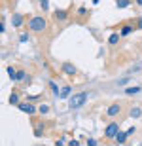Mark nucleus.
Returning a JSON list of instances; mask_svg holds the SVG:
<instances>
[{"mask_svg":"<svg viewBox=\"0 0 142 146\" xmlns=\"http://www.w3.org/2000/svg\"><path fill=\"white\" fill-rule=\"evenodd\" d=\"M49 87H51V91H53L55 95H59V93H61V87L57 86V84H55L53 80H49Z\"/></svg>","mask_w":142,"mask_h":146,"instance_id":"dca6fc26","label":"nucleus"},{"mask_svg":"<svg viewBox=\"0 0 142 146\" xmlns=\"http://www.w3.org/2000/svg\"><path fill=\"white\" fill-rule=\"evenodd\" d=\"M127 82H129V80H127V78H123V80H120V82H118V84H120V86H125Z\"/></svg>","mask_w":142,"mask_h":146,"instance_id":"393cba45","label":"nucleus"},{"mask_svg":"<svg viewBox=\"0 0 142 146\" xmlns=\"http://www.w3.org/2000/svg\"><path fill=\"white\" fill-rule=\"evenodd\" d=\"M125 93H127V95H135V93H140V87H127Z\"/></svg>","mask_w":142,"mask_h":146,"instance_id":"a211bd4d","label":"nucleus"},{"mask_svg":"<svg viewBox=\"0 0 142 146\" xmlns=\"http://www.w3.org/2000/svg\"><path fill=\"white\" fill-rule=\"evenodd\" d=\"M135 2H137V4H138V6H142V0H135Z\"/></svg>","mask_w":142,"mask_h":146,"instance_id":"bb28decb","label":"nucleus"},{"mask_svg":"<svg viewBox=\"0 0 142 146\" xmlns=\"http://www.w3.org/2000/svg\"><path fill=\"white\" fill-rule=\"evenodd\" d=\"M19 42H21V44L28 42V34H27V33H25V34H21V36H19Z\"/></svg>","mask_w":142,"mask_h":146,"instance_id":"4be33fe9","label":"nucleus"},{"mask_svg":"<svg viewBox=\"0 0 142 146\" xmlns=\"http://www.w3.org/2000/svg\"><path fill=\"white\" fill-rule=\"evenodd\" d=\"M25 78H27V80H28V76L25 74V72H23V70H19V72H17V82H25Z\"/></svg>","mask_w":142,"mask_h":146,"instance_id":"6ab92c4d","label":"nucleus"},{"mask_svg":"<svg viewBox=\"0 0 142 146\" xmlns=\"http://www.w3.org/2000/svg\"><path fill=\"white\" fill-rule=\"evenodd\" d=\"M8 76L11 78V82H17V72L13 66H8Z\"/></svg>","mask_w":142,"mask_h":146,"instance_id":"4468645a","label":"nucleus"},{"mask_svg":"<svg viewBox=\"0 0 142 146\" xmlns=\"http://www.w3.org/2000/svg\"><path fill=\"white\" fill-rule=\"evenodd\" d=\"M120 36H121V34H110V38H108V44H110V46H116V44L120 42Z\"/></svg>","mask_w":142,"mask_h":146,"instance_id":"ddd939ff","label":"nucleus"},{"mask_svg":"<svg viewBox=\"0 0 142 146\" xmlns=\"http://www.w3.org/2000/svg\"><path fill=\"white\" fill-rule=\"evenodd\" d=\"M19 103H21V101H19V93H17V91H13V93L10 95V104H15V106H17Z\"/></svg>","mask_w":142,"mask_h":146,"instance_id":"9b49d317","label":"nucleus"},{"mask_svg":"<svg viewBox=\"0 0 142 146\" xmlns=\"http://www.w3.org/2000/svg\"><path fill=\"white\" fill-rule=\"evenodd\" d=\"M28 29L34 31V33H44L46 29H48V21H46V17H40V15H34L28 19Z\"/></svg>","mask_w":142,"mask_h":146,"instance_id":"f03ea898","label":"nucleus"},{"mask_svg":"<svg viewBox=\"0 0 142 146\" xmlns=\"http://www.w3.org/2000/svg\"><path fill=\"white\" fill-rule=\"evenodd\" d=\"M137 29H142V17H138V19H137Z\"/></svg>","mask_w":142,"mask_h":146,"instance_id":"b1692460","label":"nucleus"},{"mask_svg":"<svg viewBox=\"0 0 142 146\" xmlns=\"http://www.w3.org/2000/svg\"><path fill=\"white\" fill-rule=\"evenodd\" d=\"M70 93H72V87L65 86L63 89H61V93H59V99H68V97H70Z\"/></svg>","mask_w":142,"mask_h":146,"instance_id":"6e6552de","label":"nucleus"},{"mask_svg":"<svg viewBox=\"0 0 142 146\" xmlns=\"http://www.w3.org/2000/svg\"><path fill=\"white\" fill-rule=\"evenodd\" d=\"M129 116H131V118H140V116H142V110L138 108V106H135V108H131Z\"/></svg>","mask_w":142,"mask_h":146,"instance_id":"f8f14e48","label":"nucleus"},{"mask_svg":"<svg viewBox=\"0 0 142 146\" xmlns=\"http://www.w3.org/2000/svg\"><path fill=\"white\" fill-rule=\"evenodd\" d=\"M125 141H127V133L120 131V133L116 135V142H118V144H125Z\"/></svg>","mask_w":142,"mask_h":146,"instance_id":"9d476101","label":"nucleus"},{"mask_svg":"<svg viewBox=\"0 0 142 146\" xmlns=\"http://www.w3.org/2000/svg\"><path fill=\"white\" fill-rule=\"evenodd\" d=\"M17 108L21 110V112L28 114V116H32L34 112H38V108H34L32 104H30V101H28V103H19V104H17Z\"/></svg>","mask_w":142,"mask_h":146,"instance_id":"20e7f679","label":"nucleus"},{"mask_svg":"<svg viewBox=\"0 0 142 146\" xmlns=\"http://www.w3.org/2000/svg\"><path fill=\"white\" fill-rule=\"evenodd\" d=\"M129 4H131V0H118V2H116V6H118L120 10H123V8H127Z\"/></svg>","mask_w":142,"mask_h":146,"instance_id":"f3484780","label":"nucleus"},{"mask_svg":"<svg viewBox=\"0 0 142 146\" xmlns=\"http://www.w3.org/2000/svg\"><path fill=\"white\" fill-rule=\"evenodd\" d=\"M23 19H25V17H23L21 13H15V15H13V21H11V25H13V27H21V25H23Z\"/></svg>","mask_w":142,"mask_h":146,"instance_id":"1a4fd4ad","label":"nucleus"},{"mask_svg":"<svg viewBox=\"0 0 142 146\" xmlns=\"http://www.w3.org/2000/svg\"><path fill=\"white\" fill-rule=\"evenodd\" d=\"M63 72L68 76H74L76 74V66L72 65V63H63Z\"/></svg>","mask_w":142,"mask_h":146,"instance_id":"0eeeda50","label":"nucleus"},{"mask_svg":"<svg viewBox=\"0 0 142 146\" xmlns=\"http://www.w3.org/2000/svg\"><path fill=\"white\" fill-rule=\"evenodd\" d=\"M120 133V125L116 123V121H112V123L106 125V131H104V135L108 137V139H116V135Z\"/></svg>","mask_w":142,"mask_h":146,"instance_id":"7ed1b4c3","label":"nucleus"},{"mask_svg":"<svg viewBox=\"0 0 142 146\" xmlns=\"http://www.w3.org/2000/svg\"><path fill=\"white\" fill-rule=\"evenodd\" d=\"M40 95H28V101H38Z\"/></svg>","mask_w":142,"mask_h":146,"instance_id":"5701e85b","label":"nucleus"},{"mask_svg":"<svg viewBox=\"0 0 142 146\" xmlns=\"http://www.w3.org/2000/svg\"><path fill=\"white\" fill-rule=\"evenodd\" d=\"M53 17H55V21L63 23V21H66V17H68V11H66V10H55V11H53Z\"/></svg>","mask_w":142,"mask_h":146,"instance_id":"39448f33","label":"nucleus"},{"mask_svg":"<svg viewBox=\"0 0 142 146\" xmlns=\"http://www.w3.org/2000/svg\"><path fill=\"white\" fill-rule=\"evenodd\" d=\"M87 144H91V146H95V144H97V141H95V139H89V141H87Z\"/></svg>","mask_w":142,"mask_h":146,"instance_id":"a878e982","label":"nucleus"},{"mask_svg":"<svg viewBox=\"0 0 142 146\" xmlns=\"http://www.w3.org/2000/svg\"><path fill=\"white\" fill-rule=\"evenodd\" d=\"M40 6H42V10H48L49 8V0H40Z\"/></svg>","mask_w":142,"mask_h":146,"instance_id":"412c9836","label":"nucleus"},{"mask_svg":"<svg viewBox=\"0 0 142 146\" xmlns=\"http://www.w3.org/2000/svg\"><path fill=\"white\" fill-rule=\"evenodd\" d=\"M120 112H121V106H120V104H112V106L106 110V116H108V118H116Z\"/></svg>","mask_w":142,"mask_h":146,"instance_id":"423d86ee","label":"nucleus"},{"mask_svg":"<svg viewBox=\"0 0 142 146\" xmlns=\"http://www.w3.org/2000/svg\"><path fill=\"white\" fill-rule=\"evenodd\" d=\"M87 97H89V93H85V91H80V93H76V95H70V97H68V108L70 110L82 108L83 104L87 103Z\"/></svg>","mask_w":142,"mask_h":146,"instance_id":"f257e3e1","label":"nucleus"},{"mask_svg":"<svg viewBox=\"0 0 142 146\" xmlns=\"http://www.w3.org/2000/svg\"><path fill=\"white\" fill-rule=\"evenodd\" d=\"M133 33V25H125V27L121 29V36H129Z\"/></svg>","mask_w":142,"mask_h":146,"instance_id":"2eb2a0df","label":"nucleus"},{"mask_svg":"<svg viewBox=\"0 0 142 146\" xmlns=\"http://www.w3.org/2000/svg\"><path fill=\"white\" fill-rule=\"evenodd\" d=\"M38 112L40 114H48L49 112V106H48V104H40V106H38Z\"/></svg>","mask_w":142,"mask_h":146,"instance_id":"aec40b11","label":"nucleus"}]
</instances>
